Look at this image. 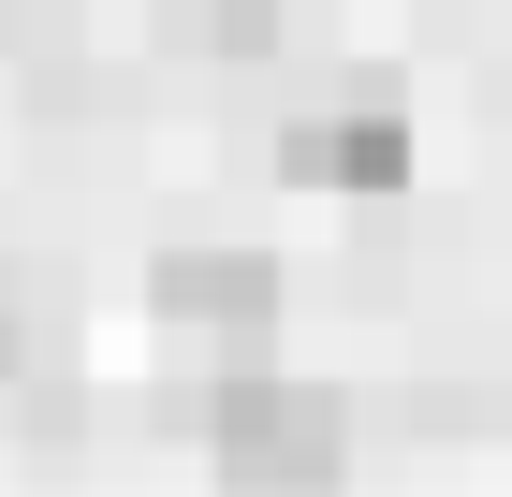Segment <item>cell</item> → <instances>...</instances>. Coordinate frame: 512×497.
<instances>
[{
	"label": "cell",
	"mask_w": 512,
	"mask_h": 497,
	"mask_svg": "<svg viewBox=\"0 0 512 497\" xmlns=\"http://www.w3.org/2000/svg\"><path fill=\"white\" fill-rule=\"evenodd\" d=\"M220 468L235 483H337L352 468V424H337V395H308V381H220Z\"/></svg>",
	"instance_id": "obj_1"
},
{
	"label": "cell",
	"mask_w": 512,
	"mask_h": 497,
	"mask_svg": "<svg viewBox=\"0 0 512 497\" xmlns=\"http://www.w3.org/2000/svg\"><path fill=\"white\" fill-rule=\"evenodd\" d=\"M161 322L191 351H220V366H249L264 322H278V264L264 249H176V264H161Z\"/></svg>",
	"instance_id": "obj_2"
},
{
	"label": "cell",
	"mask_w": 512,
	"mask_h": 497,
	"mask_svg": "<svg viewBox=\"0 0 512 497\" xmlns=\"http://www.w3.org/2000/svg\"><path fill=\"white\" fill-rule=\"evenodd\" d=\"M278 161H293L308 191H366V205H381L395 176H410V117H395V103H366V117H293Z\"/></svg>",
	"instance_id": "obj_3"
},
{
	"label": "cell",
	"mask_w": 512,
	"mask_h": 497,
	"mask_svg": "<svg viewBox=\"0 0 512 497\" xmlns=\"http://www.w3.org/2000/svg\"><path fill=\"white\" fill-rule=\"evenodd\" d=\"M220 44H235V59H264V44H278V0H220Z\"/></svg>",
	"instance_id": "obj_4"
},
{
	"label": "cell",
	"mask_w": 512,
	"mask_h": 497,
	"mask_svg": "<svg viewBox=\"0 0 512 497\" xmlns=\"http://www.w3.org/2000/svg\"><path fill=\"white\" fill-rule=\"evenodd\" d=\"M15 351H30V322H15V293H0V366H15Z\"/></svg>",
	"instance_id": "obj_5"
}]
</instances>
